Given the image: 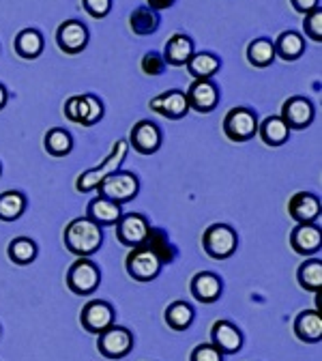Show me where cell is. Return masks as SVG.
<instances>
[{"mask_svg":"<svg viewBox=\"0 0 322 361\" xmlns=\"http://www.w3.org/2000/svg\"><path fill=\"white\" fill-rule=\"evenodd\" d=\"M237 245H239L237 231L228 224H213L202 235V247L215 260L230 258L237 252Z\"/></svg>","mask_w":322,"mask_h":361,"instance_id":"5","label":"cell"},{"mask_svg":"<svg viewBox=\"0 0 322 361\" xmlns=\"http://www.w3.org/2000/svg\"><path fill=\"white\" fill-rule=\"evenodd\" d=\"M63 239H65V247L73 256L88 258L99 252L104 243V233H101V226L90 221L88 217H75L67 224Z\"/></svg>","mask_w":322,"mask_h":361,"instance_id":"1","label":"cell"},{"mask_svg":"<svg viewBox=\"0 0 322 361\" xmlns=\"http://www.w3.org/2000/svg\"><path fill=\"white\" fill-rule=\"evenodd\" d=\"M82 7L90 18L104 20L112 11V0H82Z\"/></svg>","mask_w":322,"mask_h":361,"instance_id":"38","label":"cell"},{"mask_svg":"<svg viewBox=\"0 0 322 361\" xmlns=\"http://www.w3.org/2000/svg\"><path fill=\"white\" fill-rule=\"evenodd\" d=\"M194 54H196V48H194L192 37L176 32L166 43L163 61H166V65H172V67H185Z\"/></svg>","mask_w":322,"mask_h":361,"instance_id":"21","label":"cell"},{"mask_svg":"<svg viewBox=\"0 0 322 361\" xmlns=\"http://www.w3.org/2000/svg\"><path fill=\"white\" fill-rule=\"evenodd\" d=\"M161 142H163V133H161L159 125L153 121H137L129 133V145L140 155L157 153Z\"/></svg>","mask_w":322,"mask_h":361,"instance_id":"11","label":"cell"},{"mask_svg":"<svg viewBox=\"0 0 322 361\" xmlns=\"http://www.w3.org/2000/svg\"><path fill=\"white\" fill-rule=\"evenodd\" d=\"M133 348V336L125 327H110L97 338V350L106 359H123Z\"/></svg>","mask_w":322,"mask_h":361,"instance_id":"13","label":"cell"},{"mask_svg":"<svg viewBox=\"0 0 322 361\" xmlns=\"http://www.w3.org/2000/svg\"><path fill=\"white\" fill-rule=\"evenodd\" d=\"M297 280H299L301 288H305L309 293H318L322 286V260L320 258L305 260L297 271Z\"/></svg>","mask_w":322,"mask_h":361,"instance_id":"32","label":"cell"},{"mask_svg":"<svg viewBox=\"0 0 322 361\" xmlns=\"http://www.w3.org/2000/svg\"><path fill=\"white\" fill-rule=\"evenodd\" d=\"M190 110H196L200 114H209L219 104V88L213 80H194L190 90L185 93Z\"/></svg>","mask_w":322,"mask_h":361,"instance_id":"14","label":"cell"},{"mask_svg":"<svg viewBox=\"0 0 322 361\" xmlns=\"http://www.w3.org/2000/svg\"><path fill=\"white\" fill-rule=\"evenodd\" d=\"M273 48L275 56H280L282 61H297L305 52V39L297 30H284L273 43Z\"/></svg>","mask_w":322,"mask_h":361,"instance_id":"28","label":"cell"},{"mask_svg":"<svg viewBox=\"0 0 322 361\" xmlns=\"http://www.w3.org/2000/svg\"><path fill=\"white\" fill-rule=\"evenodd\" d=\"M16 54L26 61H35L43 52V35L37 28H24L16 37Z\"/></svg>","mask_w":322,"mask_h":361,"instance_id":"26","label":"cell"},{"mask_svg":"<svg viewBox=\"0 0 322 361\" xmlns=\"http://www.w3.org/2000/svg\"><path fill=\"white\" fill-rule=\"evenodd\" d=\"M140 67H142V71L149 75V78H157V75H161L163 71H166V61H163V54H159V52H147L144 56H142V63H140Z\"/></svg>","mask_w":322,"mask_h":361,"instance_id":"37","label":"cell"},{"mask_svg":"<svg viewBox=\"0 0 322 361\" xmlns=\"http://www.w3.org/2000/svg\"><path fill=\"white\" fill-rule=\"evenodd\" d=\"M247 61L262 69V67H268L273 61H275V48H273V41L266 39V37H260L256 41L249 43V48H247Z\"/></svg>","mask_w":322,"mask_h":361,"instance_id":"34","label":"cell"},{"mask_svg":"<svg viewBox=\"0 0 322 361\" xmlns=\"http://www.w3.org/2000/svg\"><path fill=\"white\" fill-rule=\"evenodd\" d=\"M0 174H3V166H0Z\"/></svg>","mask_w":322,"mask_h":361,"instance_id":"43","label":"cell"},{"mask_svg":"<svg viewBox=\"0 0 322 361\" xmlns=\"http://www.w3.org/2000/svg\"><path fill=\"white\" fill-rule=\"evenodd\" d=\"M280 116L284 118V123L288 125L290 131L292 129L301 131V129H307L314 123L316 112H314V104L307 97H290V99L284 102Z\"/></svg>","mask_w":322,"mask_h":361,"instance_id":"17","label":"cell"},{"mask_svg":"<svg viewBox=\"0 0 322 361\" xmlns=\"http://www.w3.org/2000/svg\"><path fill=\"white\" fill-rule=\"evenodd\" d=\"M149 108L170 121H178V118H185L187 112H190V104H187V97L182 90H166V93L153 97L149 102Z\"/></svg>","mask_w":322,"mask_h":361,"instance_id":"16","label":"cell"},{"mask_svg":"<svg viewBox=\"0 0 322 361\" xmlns=\"http://www.w3.org/2000/svg\"><path fill=\"white\" fill-rule=\"evenodd\" d=\"M190 361H223V355L213 344H198L192 350Z\"/></svg>","mask_w":322,"mask_h":361,"instance_id":"39","label":"cell"},{"mask_svg":"<svg viewBox=\"0 0 322 361\" xmlns=\"http://www.w3.org/2000/svg\"><path fill=\"white\" fill-rule=\"evenodd\" d=\"M43 147L52 157H67L73 151V138L67 129L52 127V129H48V133H45Z\"/></svg>","mask_w":322,"mask_h":361,"instance_id":"30","label":"cell"},{"mask_svg":"<svg viewBox=\"0 0 322 361\" xmlns=\"http://www.w3.org/2000/svg\"><path fill=\"white\" fill-rule=\"evenodd\" d=\"M7 102H9V95H7V88L0 84V110H3L5 106H7Z\"/></svg>","mask_w":322,"mask_h":361,"instance_id":"42","label":"cell"},{"mask_svg":"<svg viewBox=\"0 0 322 361\" xmlns=\"http://www.w3.org/2000/svg\"><path fill=\"white\" fill-rule=\"evenodd\" d=\"M65 116L82 127H93L104 118V104L95 95H73L65 102Z\"/></svg>","mask_w":322,"mask_h":361,"instance_id":"6","label":"cell"},{"mask_svg":"<svg viewBox=\"0 0 322 361\" xmlns=\"http://www.w3.org/2000/svg\"><path fill=\"white\" fill-rule=\"evenodd\" d=\"M80 323L84 331L99 336L114 325V307L104 299L88 301L80 312Z\"/></svg>","mask_w":322,"mask_h":361,"instance_id":"9","label":"cell"},{"mask_svg":"<svg viewBox=\"0 0 322 361\" xmlns=\"http://www.w3.org/2000/svg\"><path fill=\"white\" fill-rule=\"evenodd\" d=\"M88 28L80 20H65L56 30V45L61 52L75 56L84 52V48L88 45Z\"/></svg>","mask_w":322,"mask_h":361,"instance_id":"12","label":"cell"},{"mask_svg":"<svg viewBox=\"0 0 322 361\" xmlns=\"http://www.w3.org/2000/svg\"><path fill=\"white\" fill-rule=\"evenodd\" d=\"M223 133L233 142H247L258 133V116L249 108H233L223 118Z\"/></svg>","mask_w":322,"mask_h":361,"instance_id":"7","label":"cell"},{"mask_svg":"<svg viewBox=\"0 0 322 361\" xmlns=\"http://www.w3.org/2000/svg\"><path fill=\"white\" fill-rule=\"evenodd\" d=\"M174 3H176V0H147V7L159 13V11H166V9H170Z\"/></svg>","mask_w":322,"mask_h":361,"instance_id":"41","label":"cell"},{"mask_svg":"<svg viewBox=\"0 0 322 361\" xmlns=\"http://www.w3.org/2000/svg\"><path fill=\"white\" fill-rule=\"evenodd\" d=\"M151 231V224L142 213H123L120 219L116 221V239L125 247H137L142 245L147 235Z\"/></svg>","mask_w":322,"mask_h":361,"instance_id":"10","label":"cell"},{"mask_svg":"<svg viewBox=\"0 0 322 361\" xmlns=\"http://www.w3.org/2000/svg\"><path fill=\"white\" fill-rule=\"evenodd\" d=\"M190 290H192V297L196 301H200V303H215L221 297L223 284H221V278L211 274V271H200V274H196L192 278Z\"/></svg>","mask_w":322,"mask_h":361,"instance_id":"20","label":"cell"},{"mask_svg":"<svg viewBox=\"0 0 322 361\" xmlns=\"http://www.w3.org/2000/svg\"><path fill=\"white\" fill-rule=\"evenodd\" d=\"M196 312L187 301H174L166 307V325L172 331H187L194 325Z\"/></svg>","mask_w":322,"mask_h":361,"instance_id":"27","label":"cell"},{"mask_svg":"<svg viewBox=\"0 0 322 361\" xmlns=\"http://www.w3.org/2000/svg\"><path fill=\"white\" fill-rule=\"evenodd\" d=\"M322 233L318 224H297L290 233V247L301 256H314L320 252Z\"/></svg>","mask_w":322,"mask_h":361,"instance_id":"18","label":"cell"},{"mask_svg":"<svg viewBox=\"0 0 322 361\" xmlns=\"http://www.w3.org/2000/svg\"><path fill=\"white\" fill-rule=\"evenodd\" d=\"M211 344L221 355H235L243 348V334L237 325H233L225 319H219L211 327Z\"/></svg>","mask_w":322,"mask_h":361,"instance_id":"15","label":"cell"},{"mask_svg":"<svg viewBox=\"0 0 322 361\" xmlns=\"http://www.w3.org/2000/svg\"><path fill=\"white\" fill-rule=\"evenodd\" d=\"M142 247H147L161 262V267L174 262L176 256H178L176 245L170 241V237H168V233L163 228H151L147 239H144V243H142Z\"/></svg>","mask_w":322,"mask_h":361,"instance_id":"22","label":"cell"},{"mask_svg":"<svg viewBox=\"0 0 322 361\" xmlns=\"http://www.w3.org/2000/svg\"><path fill=\"white\" fill-rule=\"evenodd\" d=\"M159 24H161L159 13L153 11V9H149V7H137L129 16V28L135 35H140V37H147V35L157 32Z\"/></svg>","mask_w":322,"mask_h":361,"instance_id":"29","label":"cell"},{"mask_svg":"<svg viewBox=\"0 0 322 361\" xmlns=\"http://www.w3.org/2000/svg\"><path fill=\"white\" fill-rule=\"evenodd\" d=\"M127 151H129V142H127V140H118V142L112 147L110 155L101 161V166L90 168V170H86V172H82V174L78 176V180H75V190H78L80 194H90V192H95V190L99 188L101 180H106L110 174H114L116 170H120V164L125 161Z\"/></svg>","mask_w":322,"mask_h":361,"instance_id":"2","label":"cell"},{"mask_svg":"<svg viewBox=\"0 0 322 361\" xmlns=\"http://www.w3.org/2000/svg\"><path fill=\"white\" fill-rule=\"evenodd\" d=\"M320 211H322L320 198L309 192H297L288 202V215L297 224H316Z\"/></svg>","mask_w":322,"mask_h":361,"instance_id":"19","label":"cell"},{"mask_svg":"<svg viewBox=\"0 0 322 361\" xmlns=\"http://www.w3.org/2000/svg\"><path fill=\"white\" fill-rule=\"evenodd\" d=\"M295 336L303 342H320L322 340V321L318 310H303L295 319Z\"/></svg>","mask_w":322,"mask_h":361,"instance_id":"23","label":"cell"},{"mask_svg":"<svg viewBox=\"0 0 322 361\" xmlns=\"http://www.w3.org/2000/svg\"><path fill=\"white\" fill-rule=\"evenodd\" d=\"M125 269L129 278H133L135 282H153L159 274H161V262L142 245L131 247L127 258H125Z\"/></svg>","mask_w":322,"mask_h":361,"instance_id":"8","label":"cell"},{"mask_svg":"<svg viewBox=\"0 0 322 361\" xmlns=\"http://www.w3.org/2000/svg\"><path fill=\"white\" fill-rule=\"evenodd\" d=\"M101 284V271L90 258H78L67 271V286L78 297L93 295Z\"/></svg>","mask_w":322,"mask_h":361,"instance_id":"3","label":"cell"},{"mask_svg":"<svg viewBox=\"0 0 322 361\" xmlns=\"http://www.w3.org/2000/svg\"><path fill=\"white\" fill-rule=\"evenodd\" d=\"M290 5H292V9H295L297 13L307 16L309 11H314V9L320 7V0H290Z\"/></svg>","mask_w":322,"mask_h":361,"instance_id":"40","label":"cell"},{"mask_svg":"<svg viewBox=\"0 0 322 361\" xmlns=\"http://www.w3.org/2000/svg\"><path fill=\"white\" fill-rule=\"evenodd\" d=\"M97 192L101 198H106L110 202L125 204V202H131L137 196V192H140V180H137V176L133 172L116 170L106 180H101Z\"/></svg>","mask_w":322,"mask_h":361,"instance_id":"4","label":"cell"},{"mask_svg":"<svg viewBox=\"0 0 322 361\" xmlns=\"http://www.w3.org/2000/svg\"><path fill=\"white\" fill-rule=\"evenodd\" d=\"M123 215V209L120 204L116 202H110L106 198H93L88 202V209H86V217L90 221H95L97 226H116V221L120 219Z\"/></svg>","mask_w":322,"mask_h":361,"instance_id":"24","label":"cell"},{"mask_svg":"<svg viewBox=\"0 0 322 361\" xmlns=\"http://www.w3.org/2000/svg\"><path fill=\"white\" fill-rule=\"evenodd\" d=\"M258 133L266 147H282L290 138V129L282 116H266L262 123H258Z\"/></svg>","mask_w":322,"mask_h":361,"instance_id":"25","label":"cell"},{"mask_svg":"<svg viewBox=\"0 0 322 361\" xmlns=\"http://www.w3.org/2000/svg\"><path fill=\"white\" fill-rule=\"evenodd\" d=\"M303 30H305V35H307L311 41H316V43L322 41V9H320V7L314 9V11H309V13L305 16V20H303Z\"/></svg>","mask_w":322,"mask_h":361,"instance_id":"36","label":"cell"},{"mask_svg":"<svg viewBox=\"0 0 322 361\" xmlns=\"http://www.w3.org/2000/svg\"><path fill=\"white\" fill-rule=\"evenodd\" d=\"M185 67H187L192 78H196V80H211V75H215L219 71L221 61L215 54H211V52H200V54H194Z\"/></svg>","mask_w":322,"mask_h":361,"instance_id":"31","label":"cell"},{"mask_svg":"<svg viewBox=\"0 0 322 361\" xmlns=\"http://www.w3.org/2000/svg\"><path fill=\"white\" fill-rule=\"evenodd\" d=\"M7 254H9V258H11L16 264L24 267V264H30V262L37 260L39 247H37V243H35L32 239H28V237H18V239H13V241L9 243Z\"/></svg>","mask_w":322,"mask_h":361,"instance_id":"35","label":"cell"},{"mask_svg":"<svg viewBox=\"0 0 322 361\" xmlns=\"http://www.w3.org/2000/svg\"><path fill=\"white\" fill-rule=\"evenodd\" d=\"M26 211V196L18 190H9L0 194V219L16 221Z\"/></svg>","mask_w":322,"mask_h":361,"instance_id":"33","label":"cell"}]
</instances>
